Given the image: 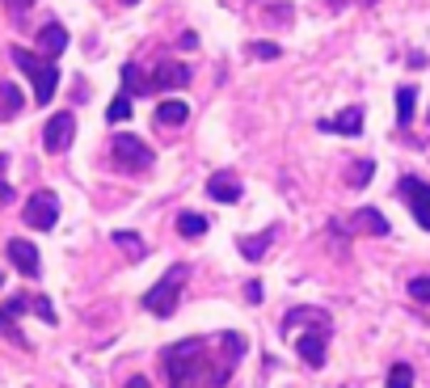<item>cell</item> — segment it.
<instances>
[{
    "instance_id": "5b68a950",
    "label": "cell",
    "mask_w": 430,
    "mask_h": 388,
    "mask_svg": "<svg viewBox=\"0 0 430 388\" xmlns=\"http://www.w3.org/2000/svg\"><path fill=\"white\" fill-rule=\"evenodd\" d=\"M55 220H59V198L51 190H34L26 198V224L30 228L47 233V228H55Z\"/></svg>"
},
{
    "instance_id": "4dcf8cb0",
    "label": "cell",
    "mask_w": 430,
    "mask_h": 388,
    "mask_svg": "<svg viewBox=\"0 0 430 388\" xmlns=\"http://www.w3.org/2000/svg\"><path fill=\"white\" fill-rule=\"evenodd\" d=\"M123 388H152V380H148V376H131Z\"/></svg>"
},
{
    "instance_id": "1f68e13d",
    "label": "cell",
    "mask_w": 430,
    "mask_h": 388,
    "mask_svg": "<svg viewBox=\"0 0 430 388\" xmlns=\"http://www.w3.org/2000/svg\"><path fill=\"white\" fill-rule=\"evenodd\" d=\"M9 4H13V9H30L34 0H9Z\"/></svg>"
},
{
    "instance_id": "4316f807",
    "label": "cell",
    "mask_w": 430,
    "mask_h": 388,
    "mask_svg": "<svg viewBox=\"0 0 430 388\" xmlns=\"http://www.w3.org/2000/svg\"><path fill=\"white\" fill-rule=\"evenodd\" d=\"M409 295H414L418 304H430V275H418V279H409Z\"/></svg>"
},
{
    "instance_id": "9c48e42d",
    "label": "cell",
    "mask_w": 430,
    "mask_h": 388,
    "mask_svg": "<svg viewBox=\"0 0 430 388\" xmlns=\"http://www.w3.org/2000/svg\"><path fill=\"white\" fill-rule=\"evenodd\" d=\"M317 127L329 136H363V106H346L337 118H321Z\"/></svg>"
},
{
    "instance_id": "f546056e",
    "label": "cell",
    "mask_w": 430,
    "mask_h": 388,
    "mask_svg": "<svg viewBox=\"0 0 430 388\" xmlns=\"http://www.w3.org/2000/svg\"><path fill=\"white\" fill-rule=\"evenodd\" d=\"M245 300H249V304H257V300H262V283H257V279H253V283H245Z\"/></svg>"
},
{
    "instance_id": "9a60e30c",
    "label": "cell",
    "mask_w": 430,
    "mask_h": 388,
    "mask_svg": "<svg viewBox=\"0 0 430 388\" xmlns=\"http://www.w3.org/2000/svg\"><path fill=\"white\" fill-rule=\"evenodd\" d=\"M186 118H190V106L178 101V97H169V101L156 106V127H182Z\"/></svg>"
},
{
    "instance_id": "cb8c5ba5",
    "label": "cell",
    "mask_w": 430,
    "mask_h": 388,
    "mask_svg": "<svg viewBox=\"0 0 430 388\" xmlns=\"http://www.w3.org/2000/svg\"><path fill=\"white\" fill-rule=\"evenodd\" d=\"M123 93H148V81H143L140 76V68H135V63H127V68H123Z\"/></svg>"
},
{
    "instance_id": "3957f363",
    "label": "cell",
    "mask_w": 430,
    "mask_h": 388,
    "mask_svg": "<svg viewBox=\"0 0 430 388\" xmlns=\"http://www.w3.org/2000/svg\"><path fill=\"white\" fill-rule=\"evenodd\" d=\"M13 63L34 81V101L47 106L51 97H55V85H59V68H55V59L34 55V51H26V47H13Z\"/></svg>"
},
{
    "instance_id": "ffe728a7",
    "label": "cell",
    "mask_w": 430,
    "mask_h": 388,
    "mask_svg": "<svg viewBox=\"0 0 430 388\" xmlns=\"http://www.w3.org/2000/svg\"><path fill=\"white\" fill-rule=\"evenodd\" d=\"M178 233H182L186 241L203 237V233H207V215H198V211H182V215H178Z\"/></svg>"
},
{
    "instance_id": "d6a6232c",
    "label": "cell",
    "mask_w": 430,
    "mask_h": 388,
    "mask_svg": "<svg viewBox=\"0 0 430 388\" xmlns=\"http://www.w3.org/2000/svg\"><path fill=\"white\" fill-rule=\"evenodd\" d=\"M123 4H140V0H123Z\"/></svg>"
},
{
    "instance_id": "52a82bcc",
    "label": "cell",
    "mask_w": 430,
    "mask_h": 388,
    "mask_svg": "<svg viewBox=\"0 0 430 388\" xmlns=\"http://www.w3.org/2000/svg\"><path fill=\"white\" fill-rule=\"evenodd\" d=\"M396 190H401V198L409 203L414 220H418V224L430 233V186H426V182H418V178H401V182H396Z\"/></svg>"
},
{
    "instance_id": "5bb4252c",
    "label": "cell",
    "mask_w": 430,
    "mask_h": 388,
    "mask_svg": "<svg viewBox=\"0 0 430 388\" xmlns=\"http://www.w3.org/2000/svg\"><path fill=\"white\" fill-rule=\"evenodd\" d=\"M295 325H317V330H329V317L321 308H291L283 317V334H291Z\"/></svg>"
},
{
    "instance_id": "277c9868",
    "label": "cell",
    "mask_w": 430,
    "mask_h": 388,
    "mask_svg": "<svg viewBox=\"0 0 430 388\" xmlns=\"http://www.w3.org/2000/svg\"><path fill=\"white\" fill-rule=\"evenodd\" d=\"M110 152H114V165L127 169V173H148L152 169V148L143 144L140 136H114L110 140Z\"/></svg>"
},
{
    "instance_id": "ac0fdd59",
    "label": "cell",
    "mask_w": 430,
    "mask_h": 388,
    "mask_svg": "<svg viewBox=\"0 0 430 388\" xmlns=\"http://www.w3.org/2000/svg\"><path fill=\"white\" fill-rule=\"evenodd\" d=\"M270 241H275V228H266L262 237H240L237 249L249 257V262H262V257H266V249H270Z\"/></svg>"
},
{
    "instance_id": "7c38bea8",
    "label": "cell",
    "mask_w": 430,
    "mask_h": 388,
    "mask_svg": "<svg viewBox=\"0 0 430 388\" xmlns=\"http://www.w3.org/2000/svg\"><path fill=\"white\" fill-rule=\"evenodd\" d=\"M295 350L308 367H325V330H312V334L295 338Z\"/></svg>"
},
{
    "instance_id": "836d02e7",
    "label": "cell",
    "mask_w": 430,
    "mask_h": 388,
    "mask_svg": "<svg viewBox=\"0 0 430 388\" xmlns=\"http://www.w3.org/2000/svg\"><path fill=\"white\" fill-rule=\"evenodd\" d=\"M0 169H4V156H0Z\"/></svg>"
},
{
    "instance_id": "603a6c76",
    "label": "cell",
    "mask_w": 430,
    "mask_h": 388,
    "mask_svg": "<svg viewBox=\"0 0 430 388\" xmlns=\"http://www.w3.org/2000/svg\"><path fill=\"white\" fill-rule=\"evenodd\" d=\"M114 245H118V249H127V257H131V262H140V257H143L140 233H114Z\"/></svg>"
},
{
    "instance_id": "ba28073f",
    "label": "cell",
    "mask_w": 430,
    "mask_h": 388,
    "mask_svg": "<svg viewBox=\"0 0 430 388\" xmlns=\"http://www.w3.org/2000/svg\"><path fill=\"white\" fill-rule=\"evenodd\" d=\"M9 262H13V266L26 275V279H39V275H43L39 249H34L30 241H21V237H13V241H9Z\"/></svg>"
},
{
    "instance_id": "6da1fadb",
    "label": "cell",
    "mask_w": 430,
    "mask_h": 388,
    "mask_svg": "<svg viewBox=\"0 0 430 388\" xmlns=\"http://www.w3.org/2000/svg\"><path fill=\"white\" fill-rule=\"evenodd\" d=\"M165 372H169V384L173 388H198L207 376V367H203V342L198 338H186L178 342V346H169L165 350ZM207 388H211V380H207Z\"/></svg>"
},
{
    "instance_id": "7402d4cb",
    "label": "cell",
    "mask_w": 430,
    "mask_h": 388,
    "mask_svg": "<svg viewBox=\"0 0 430 388\" xmlns=\"http://www.w3.org/2000/svg\"><path fill=\"white\" fill-rule=\"evenodd\" d=\"M372 173H376V165H372V160H354V165H350V173H346V186H354V190H359V186H367V182H372Z\"/></svg>"
},
{
    "instance_id": "8fae6325",
    "label": "cell",
    "mask_w": 430,
    "mask_h": 388,
    "mask_svg": "<svg viewBox=\"0 0 430 388\" xmlns=\"http://www.w3.org/2000/svg\"><path fill=\"white\" fill-rule=\"evenodd\" d=\"M207 194H211L215 203H240V182H237V173H228V169L211 173V178H207Z\"/></svg>"
},
{
    "instance_id": "e575fe53",
    "label": "cell",
    "mask_w": 430,
    "mask_h": 388,
    "mask_svg": "<svg viewBox=\"0 0 430 388\" xmlns=\"http://www.w3.org/2000/svg\"><path fill=\"white\" fill-rule=\"evenodd\" d=\"M363 4H376V0H363Z\"/></svg>"
},
{
    "instance_id": "44dd1931",
    "label": "cell",
    "mask_w": 430,
    "mask_h": 388,
    "mask_svg": "<svg viewBox=\"0 0 430 388\" xmlns=\"http://www.w3.org/2000/svg\"><path fill=\"white\" fill-rule=\"evenodd\" d=\"M26 308H30V300H26V295H13L9 304H0V330H13V321H17Z\"/></svg>"
},
{
    "instance_id": "d4e9b609",
    "label": "cell",
    "mask_w": 430,
    "mask_h": 388,
    "mask_svg": "<svg viewBox=\"0 0 430 388\" xmlns=\"http://www.w3.org/2000/svg\"><path fill=\"white\" fill-rule=\"evenodd\" d=\"M388 388H414V367L409 363H392L388 367Z\"/></svg>"
},
{
    "instance_id": "484cf974",
    "label": "cell",
    "mask_w": 430,
    "mask_h": 388,
    "mask_svg": "<svg viewBox=\"0 0 430 388\" xmlns=\"http://www.w3.org/2000/svg\"><path fill=\"white\" fill-rule=\"evenodd\" d=\"M106 118H110V123H127V118H131V93L114 97V101H110V110H106Z\"/></svg>"
},
{
    "instance_id": "30bf717a",
    "label": "cell",
    "mask_w": 430,
    "mask_h": 388,
    "mask_svg": "<svg viewBox=\"0 0 430 388\" xmlns=\"http://www.w3.org/2000/svg\"><path fill=\"white\" fill-rule=\"evenodd\" d=\"M182 85H190V68L178 63V59L156 63V72H152V81H148V89H182Z\"/></svg>"
},
{
    "instance_id": "4fadbf2b",
    "label": "cell",
    "mask_w": 430,
    "mask_h": 388,
    "mask_svg": "<svg viewBox=\"0 0 430 388\" xmlns=\"http://www.w3.org/2000/svg\"><path fill=\"white\" fill-rule=\"evenodd\" d=\"M39 51H43L47 59L63 55V51H68V30H63L59 21H47V26L39 30Z\"/></svg>"
},
{
    "instance_id": "83f0119b",
    "label": "cell",
    "mask_w": 430,
    "mask_h": 388,
    "mask_svg": "<svg viewBox=\"0 0 430 388\" xmlns=\"http://www.w3.org/2000/svg\"><path fill=\"white\" fill-rule=\"evenodd\" d=\"M30 308H34V312H39V317H43L47 325H55V308H51V300H47V295H39V300H30Z\"/></svg>"
},
{
    "instance_id": "7a4b0ae2",
    "label": "cell",
    "mask_w": 430,
    "mask_h": 388,
    "mask_svg": "<svg viewBox=\"0 0 430 388\" xmlns=\"http://www.w3.org/2000/svg\"><path fill=\"white\" fill-rule=\"evenodd\" d=\"M186 279H190V266H186V262L169 266V270H165V279L143 295V308H148L152 317H173V312H178V304H182Z\"/></svg>"
},
{
    "instance_id": "f1b7e54d",
    "label": "cell",
    "mask_w": 430,
    "mask_h": 388,
    "mask_svg": "<svg viewBox=\"0 0 430 388\" xmlns=\"http://www.w3.org/2000/svg\"><path fill=\"white\" fill-rule=\"evenodd\" d=\"M249 55H253V59H279L283 51L275 47V43H253V47H249Z\"/></svg>"
},
{
    "instance_id": "d590c367",
    "label": "cell",
    "mask_w": 430,
    "mask_h": 388,
    "mask_svg": "<svg viewBox=\"0 0 430 388\" xmlns=\"http://www.w3.org/2000/svg\"><path fill=\"white\" fill-rule=\"evenodd\" d=\"M0 287H4V275H0Z\"/></svg>"
},
{
    "instance_id": "e0dca14e",
    "label": "cell",
    "mask_w": 430,
    "mask_h": 388,
    "mask_svg": "<svg viewBox=\"0 0 430 388\" xmlns=\"http://www.w3.org/2000/svg\"><path fill=\"white\" fill-rule=\"evenodd\" d=\"M354 233H367V237H388V220H384L376 207H363V211H354Z\"/></svg>"
},
{
    "instance_id": "8992f818",
    "label": "cell",
    "mask_w": 430,
    "mask_h": 388,
    "mask_svg": "<svg viewBox=\"0 0 430 388\" xmlns=\"http://www.w3.org/2000/svg\"><path fill=\"white\" fill-rule=\"evenodd\" d=\"M72 136H76V114L59 110V114H51L47 127H43V148L59 156V152H68V148H72Z\"/></svg>"
},
{
    "instance_id": "d6986e66",
    "label": "cell",
    "mask_w": 430,
    "mask_h": 388,
    "mask_svg": "<svg viewBox=\"0 0 430 388\" xmlns=\"http://www.w3.org/2000/svg\"><path fill=\"white\" fill-rule=\"evenodd\" d=\"M414 101H418V89L414 85H401L396 89V127H409L414 123Z\"/></svg>"
},
{
    "instance_id": "2e32d148",
    "label": "cell",
    "mask_w": 430,
    "mask_h": 388,
    "mask_svg": "<svg viewBox=\"0 0 430 388\" xmlns=\"http://www.w3.org/2000/svg\"><path fill=\"white\" fill-rule=\"evenodd\" d=\"M21 106H26V93H21L13 81H0V123L17 118V114H21Z\"/></svg>"
}]
</instances>
